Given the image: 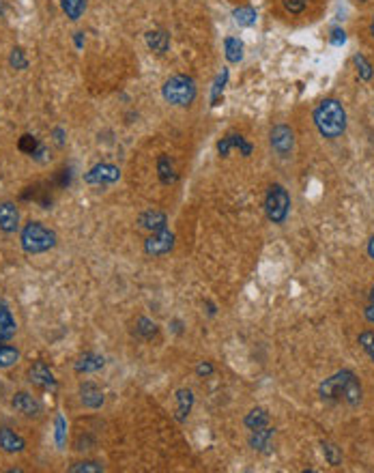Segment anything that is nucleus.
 Returning <instances> with one entry per match:
<instances>
[{
  "label": "nucleus",
  "instance_id": "473e14b6",
  "mask_svg": "<svg viewBox=\"0 0 374 473\" xmlns=\"http://www.w3.org/2000/svg\"><path fill=\"white\" fill-rule=\"evenodd\" d=\"M353 63H355V67H357V76L361 78V80H372V65L366 61V56L364 54H357L355 59H353Z\"/></svg>",
  "mask_w": 374,
  "mask_h": 473
},
{
  "label": "nucleus",
  "instance_id": "aec40b11",
  "mask_svg": "<svg viewBox=\"0 0 374 473\" xmlns=\"http://www.w3.org/2000/svg\"><path fill=\"white\" fill-rule=\"evenodd\" d=\"M271 439H273V428H258L252 431V437H249V445L258 452H271Z\"/></svg>",
  "mask_w": 374,
  "mask_h": 473
},
{
  "label": "nucleus",
  "instance_id": "b1692460",
  "mask_svg": "<svg viewBox=\"0 0 374 473\" xmlns=\"http://www.w3.org/2000/svg\"><path fill=\"white\" fill-rule=\"evenodd\" d=\"M192 405H194V394H192V389H179L177 391V419L179 421H183L189 415Z\"/></svg>",
  "mask_w": 374,
  "mask_h": 473
},
{
  "label": "nucleus",
  "instance_id": "e433bc0d",
  "mask_svg": "<svg viewBox=\"0 0 374 473\" xmlns=\"http://www.w3.org/2000/svg\"><path fill=\"white\" fill-rule=\"evenodd\" d=\"M329 43L336 45V47L344 45V43H346V33H344L342 29H334L332 35H329Z\"/></svg>",
  "mask_w": 374,
  "mask_h": 473
},
{
  "label": "nucleus",
  "instance_id": "c756f323",
  "mask_svg": "<svg viewBox=\"0 0 374 473\" xmlns=\"http://www.w3.org/2000/svg\"><path fill=\"white\" fill-rule=\"evenodd\" d=\"M71 177H73L71 168L65 166V168H59L54 172V177H52V181H49V183H52V187H56V189H67L69 183H71Z\"/></svg>",
  "mask_w": 374,
  "mask_h": 473
},
{
  "label": "nucleus",
  "instance_id": "39448f33",
  "mask_svg": "<svg viewBox=\"0 0 374 473\" xmlns=\"http://www.w3.org/2000/svg\"><path fill=\"white\" fill-rule=\"evenodd\" d=\"M265 213L269 217V222L273 224H284L288 213H290V194L284 185L273 183L267 189L265 196Z\"/></svg>",
  "mask_w": 374,
  "mask_h": 473
},
{
  "label": "nucleus",
  "instance_id": "f8f14e48",
  "mask_svg": "<svg viewBox=\"0 0 374 473\" xmlns=\"http://www.w3.org/2000/svg\"><path fill=\"white\" fill-rule=\"evenodd\" d=\"M20 228V209L15 207V203H0V231L11 235Z\"/></svg>",
  "mask_w": 374,
  "mask_h": 473
},
{
  "label": "nucleus",
  "instance_id": "5701e85b",
  "mask_svg": "<svg viewBox=\"0 0 374 473\" xmlns=\"http://www.w3.org/2000/svg\"><path fill=\"white\" fill-rule=\"evenodd\" d=\"M63 13L71 20V22H78L84 11H86V0H59Z\"/></svg>",
  "mask_w": 374,
  "mask_h": 473
},
{
  "label": "nucleus",
  "instance_id": "bb28decb",
  "mask_svg": "<svg viewBox=\"0 0 374 473\" xmlns=\"http://www.w3.org/2000/svg\"><path fill=\"white\" fill-rule=\"evenodd\" d=\"M20 362V351L15 346H7V344H0V368L7 370L11 366H15Z\"/></svg>",
  "mask_w": 374,
  "mask_h": 473
},
{
  "label": "nucleus",
  "instance_id": "0eeeda50",
  "mask_svg": "<svg viewBox=\"0 0 374 473\" xmlns=\"http://www.w3.org/2000/svg\"><path fill=\"white\" fill-rule=\"evenodd\" d=\"M118 179H120V170L112 164H97L84 174V181L88 185H110V183H116Z\"/></svg>",
  "mask_w": 374,
  "mask_h": 473
},
{
  "label": "nucleus",
  "instance_id": "37998d69",
  "mask_svg": "<svg viewBox=\"0 0 374 473\" xmlns=\"http://www.w3.org/2000/svg\"><path fill=\"white\" fill-rule=\"evenodd\" d=\"M76 45H78V47L84 45V33H76Z\"/></svg>",
  "mask_w": 374,
  "mask_h": 473
},
{
  "label": "nucleus",
  "instance_id": "393cba45",
  "mask_svg": "<svg viewBox=\"0 0 374 473\" xmlns=\"http://www.w3.org/2000/svg\"><path fill=\"white\" fill-rule=\"evenodd\" d=\"M228 69L226 67H221V73L217 76V80H215V84H213V88H211V106H219L221 104V99H224V88H226V84H228Z\"/></svg>",
  "mask_w": 374,
  "mask_h": 473
},
{
  "label": "nucleus",
  "instance_id": "6ab92c4d",
  "mask_svg": "<svg viewBox=\"0 0 374 473\" xmlns=\"http://www.w3.org/2000/svg\"><path fill=\"white\" fill-rule=\"evenodd\" d=\"M106 364V359L102 355H97V353H84L78 362H76V372H84V375H88V372H97V370H102Z\"/></svg>",
  "mask_w": 374,
  "mask_h": 473
},
{
  "label": "nucleus",
  "instance_id": "f3484780",
  "mask_svg": "<svg viewBox=\"0 0 374 473\" xmlns=\"http://www.w3.org/2000/svg\"><path fill=\"white\" fill-rule=\"evenodd\" d=\"M157 174H159V181L164 185H172V183H177V179H179V174H177V170H174L172 160L166 153L159 155V160H157Z\"/></svg>",
  "mask_w": 374,
  "mask_h": 473
},
{
  "label": "nucleus",
  "instance_id": "58836bf2",
  "mask_svg": "<svg viewBox=\"0 0 374 473\" xmlns=\"http://www.w3.org/2000/svg\"><path fill=\"white\" fill-rule=\"evenodd\" d=\"M196 372L201 377H207V375H211V372H213V366L209 362H201V364H198V368H196Z\"/></svg>",
  "mask_w": 374,
  "mask_h": 473
},
{
  "label": "nucleus",
  "instance_id": "a211bd4d",
  "mask_svg": "<svg viewBox=\"0 0 374 473\" xmlns=\"http://www.w3.org/2000/svg\"><path fill=\"white\" fill-rule=\"evenodd\" d=\"M146 45L151 47L155 54H166L170 47V35L166 31H148Z\"/></svg>",
  "mask_w": 374,
  "mask_h": 473
},
{
  "label": "nucleus",
  "instance_id": "ddd939ff",
  "mask_svg": "<svg viewBox=\"0 0 374 473\" xmlns=\"http://www.w3.org/2000/svg\"><path fill=\"white\" fill-rule=\"evenodd\" d=\"M26 447V441H24L15 431H11L9 426L0 428V450L5 454H20Z\"/></svg>",
  "mask_w": 374,
  "mask_h": 473
},
{
  "label": "nucleus",
  "instance_id": "20e7f679",
  "mask_svg": "<svg viewBox=\"0 0 374 473\" xmlns=\"http://www.w3.org/2000/svg\"><path fill=\"white\" fill-rule=\"evenodd\" d=\"M162 95H164V99L170 106L185 108V106L194 104V99L198 95V88H196L194 78L185 76V73H177V76H172V78H168L164 82Z\"/></svg>",
  "mask_w": 374,
  "mask_h": 473
},
{
  "label": "nucleus",
  "instance_id": "c9c22d12",
  "mask_svg": "<svg viewBox=\"0 0 374 473\" xmlns=\"http://www.w3.org/2000/svg\"><path fill=\"white\" fill-rule=\"evenodd\" d=\"M306 5H308V0H284V7H286V11H290V13H295V15L304 13Z\"/></svg>",
  "mask_w": 374,
  "mask_h": 473
},
{
  "label": "nucleus",
  "instance_id": "dca6fc26",
  "mask_svg": "<svg viewBox=\"0 0 374 473\" xmlns=\"http://www.w3.org/2000/svg\"><path fill=\"white\" fill-rule=\"evenodd\" d=\"M17 332V323L11 314V310L7 308L5 302H0V342H7L15 336Z\"/></svg>",
  "mask_w": 374,
  "mask_h": 473
},
{
  "label": "nucleus",
  "instance_id": "f03ea898",
  "mask_svg": "<svg viewBox=\"0 0 374 473\" xmlns=\"http://www.w3.org/2000/svg\"><path fill=\"white\" fill-rule=\"evenodd\" d=\"M314 125L322 138H340L346 132V110L338 99H322L314 108Z\"/></svg>",
  "mask_w": 374,
  "mask_h": 473
},
{
  "label": "nucleus",
  "instance_id": "4be33fe9",
  "mask_svg": "<svg viewBox=\"0 0 374 473\" xmlns=\"http://www.w3.org/2000/svg\"><path fill=\"white\" fill-rule=\"evenodd\" d=\"M243 424H245V428H247V431H258V428H265V426L269 424V413H267V409H260V407L252 409V411H249V413L245 415Z\"/></svg>",
  "mask_w": 374,
  "mask_h": 473
},
{
  "label": "nucleus",
  "instance_id": "c85d7f7f",
  "mask_svg": "<svg viewBox=\"0 0 374 473\" xmlns=\"http://www.w3.org/2000/svg\"><path fill=\"white\" fill-rule=\"evenodd\" d=\"M136 334L144 340H151L155 334H157V325L151 320V318H146V316H140L136 320Z\"/></svg>",
  "mask_w": 374,
  "mask_h": 473
},
{
  "label": "nucleus",
  "instance_id": "a19ab883",
  "mask_svg": "<svg viewBox=\"0 0 374 473\" xmlns=\"http://www.w3.org/2000/svg\"><path fill=\"white\" fill-rule=\"evenodd\" d=\"M54 136H56V142H59V144H63V142H65V132H63L61 127H56V130H54Z\"/></svg>",
  "mask_w": 374,
  "mask_h": 473
},
{
  "label": "nucleus",
  "instance_id": "f257e3e1",
  "mask_svg": "<svg viewBox=\"0 0 374 473\" xmlns=\"http://www.w3.org/2000/svg\"><path fill=\"white\" fill-rule=\"evenodd\" d=\"M318 396L322 398V401H327V403L344 401L346 405L357 407L361 403L364 389H361L359 379L353 375L351 370H342V372H336L334 377H329V379H325L320 383Z\"/></svg>",
  "mask_w": 374,
  "mask_h": 473
},
{
  "label": "nucleus",
  "instance_id": "f704fd0d",
  "mask_svg": "<svg viewBox=\"0 0 374 473\" xmlns=\"http://www.w3.org/2000/svg\"><path fill=\"white\" fill-rule=\"evenodd\" d=\"M322 454L327 456L329 465H334V467H338L342 463V452H340V447L334 445V443H322Z\"/></svg>",
  "mask_w": 374,
  "mask_h": 473
},
{
  "label": "nucleus",
  "instance_id": "a878e982",
  "mask_svg": "<svg viewBox=\"0 0 374 473\" xmlns=\"http://www.w3.org/2000/svg\"><path fill=\"white\" fill-rule=\"evenodd\" d=\"M233 17H235V22L239 24V26L249 29V26H254V24H256L258 13H256L254 7H239V9L233 11Z\"/></svg>",
  "mask_w": 374,
  "mask_h": 473
},
{
  "label": "nucleus",
  "instance_id": "4468645a",
  "mask_svg": "<svg viewBox=\"0 0 374 473\" xmlns=\"http://www.w3.org/2000/svg\"><path fill=\"white\" fill-rule=\"evenodd\" d=\"M80 401L88 409H102L104 407V391L99 389L95 383H82L80 385Z\"/></svg>",
  "mask_w": 374,
  "mask_h": 473
},
{
  "label": "nucleus",
  "instance_id": "c03bdc74",
  "mask_svg": "<svg viewBox=\"0 0 374 473\" xmlns=\"http://www.w3.org/2000/svg\"><path fill=\"white\" fill-rule=\"evenodd\" d=\"M370 304H374V286H372V290H370Z\"/></svg>",
  "mask_w": 374,
  "mask_h": 473
},
{
  "label": "nucleus",
  "instance_id": "9b49d317",
  "mask_svg": "<svg viewBox=\"0 0 374 473\" xmlns=\"http://www.w3.org/2000/svg\"><path fill=\"white\" fill-rule=\"evenodd\" d=\"M233 148H239L241 151V155H249L252 153V144H249L241 134H228V136H224L219 142H217V153L221 155V157H226Z\"/></svg>",
  "mask_w": 374,
  "mask_h": 473
},
{
  "label": "nucleus",
  "instance_id": "72a5a7b5",
  "mask_svg": "<svg viewBox=\"0 0 374 473\" xmlns=\"http://www.w3.org/2000/svg\"><path fill=\"white\" fill-rule=\"evenodd\" d=\"M359 344H361V348H364V351L368 353V357H370V362L374 364V332H361L359 334Z\"/></svg>",
  "mask_w": 374,
  "mask_h": 473
},
{
  "label": "nucleus",
  "instance_id": "2eb2a0df",
  "mask_svg": "<svg viewBox=\"0 0 374 473\" xmlns=\"http://www.w3.org/2000/svg\"><path fill=\"white\" fill-rule=\"evenodd\" d=\"M138 224H140L142 228H146V231L157 233V231H164V228L168 226V217H166V213L151 209V211H144V213L138 217Z\"/></svg>",
  "mask_w": 374,
  "mask_h": 473
},
{
  "label": "nucleus",
  "instance_id": "9d476101",
  "mask_svg": "<svg viewBox=\"0 0 374 473\" xmlns=\"http://www.w3.org/2000/svg\"><path fill=\"white\" fill-rule=\"evenodd\" d=\"M11 405H13V409H15L17 413H22L24 417H31V419H33V417H39L41 411H43L41 403L37 401V398H35L33 394H29V391H17V394L13 396Z\"/></svg>",
  "mask_w": 374,
  "mask_h": 473
},
{
  "label": "nucleus",
  "instance_id": "1a4fd4ad",
  "mask_svg": "<svg viewBox=\"0 0 374 473\" xmlns=\"http://www.w3.org/2000/svg\"><path fill=\"white\" fill-rule=\"evenodd\" d=\"M29 381L35 387H41V389H56L59 387V381L54 379V372L49 370V366L45 362H35L29 368Z\"/></svg>",
  "mask_w": 374,
  "mask_h": 473
},
{
  "label": "nucleus",
  "instance_id": "7c9ffc66",
  "mask_svg": "<svg viewBox=\"0 0 374 473\" xmlns=\"http://www.w3.org/2000/svg\"><path fill=\"white\" fill-rule=\"evenodd\" d=\"M71 473H99L104 471V465L102 463H95V460H82V463H73L69 467Z\"/></svg>",
  "mask_w": 374,
  "mask_h": 473
},
{
  "label": "nucleus",
  "instance_id": "412c9836",
  "mask_svg": "<svg viewBox=\"0 0 374 473\" xmlns=\"http://www.w3.org/2000/svg\"><path fill=\"white\" fill-rule=\"evenodd\" d=\"M224 54H226V61L233 65H239L243 61V43L237 37H226L224 39Z\"/></svg>",
  "mask_w": 374,
  "mask_h": 473
},
{
  "label": "nucleus",
  "instance_id": "a18cd8bd",
  "mask_svg": "<svg viewBox=\"0 0 374 473\" xmlns=\"http://www.w3.org/2000/svg\"><path fill=\"white\" fill-rule=\"evenodd\" d=\"M370 35L374 37V17H372V24H370Z\"/></svg>",
  "mask_w": 374,
  "mask_h": 473
},
{
  "label": "nucleus",
  "instance_id": "2f4dec72",
  "mask_svg": "<svg viewBox=\"0 0 374 473\" xmlns=\"http://www.w3.org/2000/svg\"><path fill=\"white\" fill-rule=\"evenodd\" d=\"M9 65H11L13 69H20V71H24V69L29 67V59H26V54H24V49H22V47H13V49H11Z\"/></svg>",
  "mask_w": 374,
  "mask_h": 473
},
{
  "label": "nucleus",
  "instance_id": "7ed1b4c3",
  "mask_svg": "<svg viewBox=\"0 0 374 473\" xmlns=\"http://www.w3.org/2000/svg\"><path fill=\"white\" fill-rule=\"evenodd\" d=\"M20 241H22V250L26 254H43L47 250H52L59 237L52 228H47L43 222H29L26 226L22 228Z\"/></svg>",
  "mask_w": 374,
  "mask_h": 473
},
{
  "label": "nucleus",
  "instance_id": "423d86ee",
  "mask_svg": "<svg viewBox=\"0 0 374 473\" xmlns=\"http://www.w3.org/2000/svg\"><path fill=\"white\" fill-rule=\"evenodd\" d=\"M269 142L280 157H288L295 148V134L288 125H276L269 134Z\"/></svg>",
  "mask_w": 374,
  "mask_h": 473
},
{
  "label": "nucleus",
  "instance_id": "cd10ccee",
  "mask_svg": "<svg viewBox=\"0 0 374 473\" xmlns=\"http://www.w3.org/2000/svg\"><path fill=\"white\" fill-rule=\"evenodd\" d=\"M43 144L39 142V138H35L33 134H24L20 140H17V148L22 153H26V155H31V157H35V153L39 151Z\"/></svg>",
  "mask_w": 374,
  "mask_h": 473
},
{
  "label": "nucleus",
  "instance_id": "4c0bfd02",
  "mask_svg": "<svg viewBox=\"0 0 374 473\" xmlns=\"http://www.w3.org/2000/svg\"><path fill=\"white\" fill-rule=\"evenodd\" d=\"M56 441H59V445L65 443V419L63 417L56 419Z\"/></svg>",
  "mask_w": 374,
  "mask_h": 473
},
{
  "label": "nucleus",
  "instance_id": "6e6552de",
  "mask_svg": "<svg viewBox=\"0 0 374 473\" xmlns=\"http://www.w3.org/2000/svg\"><path fill=\"white\" fill-rule=\"evenodd\" d=\"M174 247V235L164 228V231H157L153 233L151 237H148L144 241V252L148 256H162V254H168L170 250Z\"/></svg>",
  "mask_w": 374,
  "mask_h": 473
},
{
  "label": "nucleus",
  "instance_id": "79ce46f5",
  "mask_svg": "<svg viewBox=\"0 0 374 473\" xmlns=\"http://www.w3.org/2000/svg\"><path fill=\"white\" fill-rule=\"evenodd\" d=\"M368 256H370V258L374 261V237H372V239L368 241Z\"/></svg>",
  "mask_w": 374,
  "mask_h": 473
},
{
  "label": "nucleus",
  "instance_id": "ea45409f",
  "mask_svg": "<svg viewBox=\"0 0 374 473\" xmlns=\"http://www.w3.org/2000/svg\"><path fill=\"white\" fill-rule=\"evenodd\" d=\"M364 314H366V318H368V320L372 323V325H374V304H370V306L366 308V312H364Z\"/></svg>",
  "mask_w": 374,
  "mask_h": 473
}]
</instances>
